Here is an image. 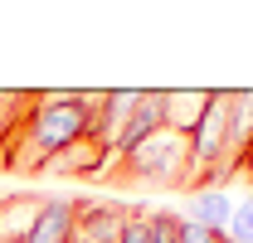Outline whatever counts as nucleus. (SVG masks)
Segmentation results:
<instances>
[{"instance_id":"f257e3e1","label":"nucleus","mask_w":253,"mask_h":243,"mask_svg":"<svg viewBox=\"0 0 253 243\" xmlns=\"http://www.w3.org/2000/svg\"><path fill=\"white\" fill-rule=\"evenodd\" d=\"M97 102H102V92H34L10 141L0 146V170L44 175L63 151H73L78 141L93 136Z\"/></svg>"},{"instance_id":"f03ea898","label":"nucleus","mask_w":253,"mask_h":243,"mask_svg":"<svg viewBox=\"0 0 253 243\" xmlns=\"http://www.w3.org/2000/svg\"><path fill=\"white\" fill-rule=\"evenodd\" d=\"M102 180L161 185V190L190 185V131H180V126H161L156 136H146L136 151L112 156V165L102 170Z\"/></svg>"},{"instance_id":"7ed1b4c3","label":"nucleus","mask_w":253,"mask_h":243,"mask_svg":"<svg viewBox=\"0 0 253 243\" xmlns=\"http://www.w3.org/2000/svg\"><path fill=\"white\" fill-rule=\"evenodd\" d=\"M239 151H244V136L234 122V92H210L190 131V190H214V180Z\"/></svg>"},{"instance_id":"20e7f679","label":"nucleus","mask_w":253,"mask_h":243,"mask_svg":"<svg viewBox=\"0 0 253 243\" xmlns=\"http://www.w3.org/2000/svg\"><path fill=\"white\" fill-rule=\"evenodd\" d=\"M131 214H136V204H122V200H78L73 239H83V243H117V234L126 229Z\"/></svg>"},{"instance_id":"39448f33","label":"nucleus","mask_w":253,"mask_h":243,"mask_svg":"<svg viewBox=\"0 0 253 243\" xmlns=\"http://www.w3.org/2000/svg\"><path fill=\"white\" fill-rule=\"evenodd\" d=\"M161 126H170V92H136V107H131V117H126V126H122V136H117V146H112V156L136 151L146 136H156Z\"/></svg>"},{"instance_id":"423d86ee","label":"nucleus","mask_w":253,"mask_h":243,"mask_svg":"<svg viewBox=\"0 0 253 243\" xmlns=\"http://www.w3.org/2000/svg\"><path fill=\"white\" fill-rule=\"evenodd\" d=\"M73 214H78V200L44 195L39 219H34V229L25 234V243H73Z\"/></svg>"},{"instance_id":"0eeeda50","label":"nucleus","mask_w":253,"mask_h":243,"mask_svg":"<svg viewBox=\"0 0 253 243\" xmlns=\"http://www.w3.org/2000/svg\"><path fill=\"white\" fill-rule=\"evenodd\" d=\"M39 204H44V195H10V200H0V243H25V234L39 219Z\"/></svg>"},{"instance_id":"6e6552de","label":"nucleus","mask_w":253,"mask_h":243,"mask_svg":"<svg viewBox=\"0 0 253 243\" xmlns=\"http://www.w3.org/2000/svg\"><path fill=\"white\" fill-rule=\"evenodd\" d=\"M185 219H195V224H205V229L224 234L229 219H234V200L224 195L219 185H214V190H195V195H190V214H185Z\"/></svg>"},{"instance_id":"1a4fd4ad","label":"nucleus","mask_w":253,"mask_h":243,"mask_svg":"<svg viewBox=\"0 0 253 243\" xmlns=\"http://www.w3.org/2000/svg\"><path fill=\"white\" fill-rule=\"evenodd\" d=\"M34 92H0V146L10 141V131H15V122L25 117V107H30Z\"/></svg>"},{"instance_id":"9d476101","label":"nucleus","mask_w":253,"mask_h":243,"mask_svg":"<svg viewBox=\"0 0 253 243\" xmlns=\"http://www.w3.org/2000/svg\"><path fill=\"white\" fill-rule=\"evenodd\" d=\"M175 234H180V214L146 209V243H175Z\"/></svg>"},{"instance_id":"9b49d317","label":"nucleus","mask_w":253,"mask_h":243,"mask_svg":"<svg viewBox=\"0 0 253 243\" xmlns=\"http://www.w3.org/2000/svg\"><path fill=\"white\" fill-rule=\"evenodd\" d=\"M224 239H229V243H253V200L234 204V219H229Z\"/></svg>"},{"instance_id":"f8f14e48","label":"nucleus","mask_w":253,"mask_h":243,"mask_svg":"<svg viewBox=\"0 0 253 243\" xmlns=\"http://www.w3.org/2000/svg\"><path fill=\"white\" fill-rule=\"evenodd\" d=\"M175 243H229L224 234H214V229H205V224H195V219H185L180 214V234H175Z\"/></svg>"},{"instance_id":"ddd939ff","label":"nucleus","mask_w":253,"mask_h":243,"mask_svg":"<svg viewBox=\"0 0 253 243\" xmlns=\"http://www.w3.org/2000/svg\"><path fill=\"white\" fill-rule=\"evenodd\" d=\"M117 243H146V209H136L126 219V229L117 234Z\"/></svg>"},{"instance_id":"4468645a","label":"nucleus","mask_w":253,"mask_h":243,"mask_svg":"<svg viewBox=\"0 0 253 243\" xmlns=\"http://www.w3.org/2000/svg\"><path fill=\"white\" fill-rule=\"evenodd\" d=\"M73 243H83V239H73Z\"/></svg>"}]
</instances>
